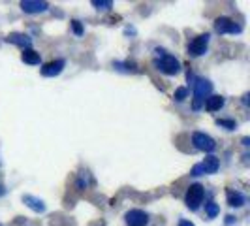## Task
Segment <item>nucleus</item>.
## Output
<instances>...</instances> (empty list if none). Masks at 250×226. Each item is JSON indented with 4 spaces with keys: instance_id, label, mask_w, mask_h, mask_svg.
I'll use <instances>...</instances> for the list:
<instances>
[{
    "instance_id": "1",
    "label": "nucleus",
    "mask_w": 250,
    "mask_h": 226,
    "mask_svg": "<svg viewBox=\"0 0 250 226\" xmlns=\"http://www.w3.org/2000/svg\"><path fill=\"white\" fill-rule=\"evenodd\" d=\"M203 198H205V188L201 187L200 183H194V185L188 187L187 196H185V203H187L188 209L196 211V209H200V205L203 203Z\"/></svg>"
},
{
    "instance_id": "8",
    "label": "nucleus",
    "mask_w": 250,
    "mask_h": 226,
    "mask_svg": "<svg viewBox=\"0 0 250 226\" xmlns=\"http://www.w3.org/2000/svg\"><path fill=\"white\" fill-rule=\"evenodd\" d=\"M49 8L47 2H40V0H23L21 2V10L25 13H42Z\"/></svg>"
},
{
    "instance_id": "20",
    "label": "nucleus",
    "mask_w": 250,
    "mask_h": 226,
    "mask_svg": "<svg viewBox=\"0 0 250 226\" xmlns=\"http://www.w3.org/2000/svg\"><path fill=\"white\" fill-rule=\"evenodd\" d=\"M72 28H74V32L77 34V36H81V34H83V26H81L79 21H72Z\"/></svg>"
},
{
    "instance_id": "2",
    "label": "nucleus",
    "mask_w": 250,
    "mask_h": 226,
    "mask_svg": "<svg viewBox=\"0 0 250 226\" xmlns=\"http://www.w3.org/2000/svg\"><path fill=\"white\" fill-rule=\"evenodd\" d=\"M211 90H213V83L211 81H207V79H196V83H194V104H192V108L194 110H200L201 104L205 102V96L207 94H211Z\"/></svg>"
},
{
    "instance_id": "25",
    "label": "nucleus",
    "mask_w": 250,
    "mask_h": 226,
    "mask_svg": "<svg viewBox=\"0 0 250 226\" xmlns=\"http://www.w3.org/2000/svg\"><path fill=\"white\" fill-rule=\"evenodd\" d=\"M0 226H2V225H0Z\"/></svg>"
},
{
    "instance_id": "21",
    "label": "nucleus",
    "mask_w": 250,
    "mask_h": 226,
    "mask_svg": "<svg viewBox=\"0 0 250 226\" xmlns=\"http://www.w3.org/2000/svg\"><path fill=\"white\" fill-rule=\"evenodd\" d=\"M205 172H203V166L201 164H196L194 168H192V176H203Z\"/></svg>"
},
{
    "instance_id": "13",
    "label": "nucleus",
    "mask_w": 250,
    "mask_h": 226,
    "mask_svg": "<svg viewBox=\"0 0 250 226\" xmlns=\"http://www.w3.org/2000/svg\"><path fill=\"white\" fill-rule=\"evenodd\" d=\"M201 166H203V172H205V174H216V170L220 168V162H218V158H216V157L209 155V157L201 162Z\"/></svg>"
},
{
    "instance_id": "4",
    "label": "nucleus",
    "mask_w": 250,
    "mask_h": 226,
    "mask_svg": "<svg viewBox=\"0 0 250 226\" xmlns=\"http://www.w3.org/2000/svg\"><path fill=\"white\" fill-rule=\"evenodd\" d=\"M192 143H194L196 149L205 151V153H213L216 149V141L205 132H194L192 134Z\"/></svg>"
},
{
    "instance_id": "23",
    "label": "nucleus",
    "mask_w": 250,
    "mask_h": 226,
    "mask_svg": "<svg viewBox=\"0 0 250 226\" xmlns=\"http://www.w3.org/2000/svg\"><path fill=\"white\" fill-rule=\"evenodd\" d=\"M233 221H235V217H231V215H229V217H226V225H231Z\"/></svg>"
},
{
    "instance_id": "24",
    "label": "nucleus",
    "mask_w": 250,
    "mask_h": 226,
    "mask_svg": "<svg viewBox=\"0 0 250 226\" xmlns=\"http://www.w3.org/2000/svg\"><path fill=\"white\" fill-rule=\"evenodd\" d=\"M4 192H6V188H4V187H2V185H0V196H2Z\"/></svg>"
},
{
    "instance_id": "12",
    "label": "nucleus",
    "mask_w": 250,
    "mask_h": 226,
    "mask_svg": "<svg viewBox=\"0 0 250 226\" xmlns=\"http://www.w3.org/2000/svg\"><path fill=\"white\" fill-rule=\"evenodd\" d=\"M203 106H205V110H207V112H218V110L224 106V98H222V96H218V94H211V96H207V98H205Z\"/></svg>"
},
{
    "instance_id": "3",
    "label": "nucleus",
    "mask_w": 250,
    "mask_h": 226,
    "mask_svg": "<svg viewBox=\"0 0 250 226\" xmlns=\"http://www.w3.org/2000/svg\"><path fill=\"white\" fill-rule=\"evenodd\" d=\"M160 53H162V57L154 61V66H156L160 72H164V74H167V75L179 74V72H181V64H179V61H177L175 57L166 55L164 51H160Z\"/></svg>"
},
{
    "instance_id": "5",
    "label": "nucleus",
    "mask_w": 250,
    "mask_h": 226,
    "mask_svg": "<svg viewBox=\"0 0 250 226\" xmlns=\"http://www.w3.org/2000/svg\"><path fill=\"white\" fill-rule=\"evenodd\" d=\"M207 47H209V34H200L188 44V55L190 57H201V55L207 53Z\"/></svg>"
},
{
    "instance_id": "22",
    "label": "nucleus",
    "mask_w": 250,
    "mask_h": 226,
    "mask_svg": "<svg viewBox=\"0 0 250 226\" xmlns=\"http://www.w3.org/2000/svg\"><path fill=\"white\" fill-rule=\"evenodd\" d=\"M179 226H194V223H190V221H181Z\"/></svg>"
},
{
    "instance_id": "14",
    "label": "nucleus",
    "mask_w": 250,
    "mask_h": 226,
    "mask_svg": "<svg viewBox=\"0 0 250 226\" xmlns=\"http://www.w3.org/2000/svg\"><path fill=\"white\" fill-rule=\"evenodd\" d=\"M245 196L237 192V190H228V203L231 205V207H241V205H245Z\"/></svg>"
},
{
    "instance_id": "11",
    "label": "nucleus",
    "mask_w": 250,
    "mask_h": 226,
    "mask_svg": "<svg viewBox=\"0 0 250 226\" xmlns=\"http://www.w3.org/2000/svg\"><path fill=\"white\" fill-rule=\"evenodd\" d=\"M23 202H25L26 207H30V209L36 211V213H43V211H45V203H43V200H40V198H36V196L25 194V196H23Z\"/></svg>"
},
{
    "instance_id": "9",
    "label": "nucleus",
    "mask_w": 250,
    "mask_h": 226,
    "mask_svg": "<svg viewBox=\"0 0 250 226\" xmlns=\"http://www.w3.org/2000/svg\"><path fill=\"white\" fill-rule=\"evenodd\" d=\"M64 66H66V61H62V59H59V61H51V63L43 64L42 75H45V77H55V75H59L61 72H62Z\"/></svg>"
},
{
    "instance_id": "15",
    "label": "nucleus",
    "mask_w": 250,
    "mask_h": 226,
    "mask_svg": "<svg viewBox=\"0 0 250 226\" xmlns=\"http://www.w3.org/2000/svg\"><path fill=\"white\" fill-rule=\"evenodd\" d=\"M21 59H23V63L25 64H40L42 61V57H40V53H36L34 49H23V55H21Z\"/></svg>"
},
{
    "instance_id": "10",
    "label": "nucleus",
    "mask_w": 250,
    "mask_h": 226,
    "mask_svg": "<svg viewBox=\"0 0 250 226\" xmlns=\"http://www.w3.org/2000/svg\"><path fill=\"white\" fill-rule=\"evenodd\" d=\"M6 42H10V44H13V45H19V47H23V49H30V45H32L30 36L21 34V32H12V34H8Z\"/></svg>"
},
{
    "instance_id": "19",
    "label": "nucleus",
    "mask_w": 250,
    "mask_h": 226,
    "mask_svg": "<svg viewBox=\"0 0 250 226\" xmlns=\"http://www.w3.org/2000/svg\"><path fill=\"white\" fill-rule=\"evenodd\" d=\"M216 125L218 126H224V128H228V130H233V128H235V121H226V119H218V121H216Z\"/></svg>"
},
{
    "instance_id": "16",
    "label": "nucleus",
    "mask_w": 250,
    "mask_h": 226,
    "mask_svg": "<svg viewBox=\"0 0 250 226\" xmlns=\"http://www.w3.org/2000/svg\"><path fill=\"white\" fill-rule=\"evenodd\" d=\"M218 211H220V207H218L214 202L205 203V213H207V217H209V219H214V217L218 215Z\"/></svg>"
},
{
    "instance_id": "7",
    "label": "nucleus",
    "mask_w": 250,
    "mask_h": 226,
    "mask_svg": "<svg viewBox=\"0 0 250 226\" xmlns=\"http://www.w3.org/2000/svg\"><path fill=\"white\" fill-rule=\"evenodd\" d=\"M125 219L128 226H147V223H149V215L141 209H130L125 215Z\"/></svg>"
},
{
    "instance_id": "18",
    "label": "nucleus",
    "mask_w": 250,
    "mask_h": 226,
    "mask_svg": "<svg viewBox=\"0 0 250 226\" xmlns=\"http://www.w3.org/2000/svg\"><path fill=\"white\" fill-rule=\"evenodd\" d=\"M187 96H188V89L187 87H179L175 90V94H173V98H175L177 102H183Z\"/></svg>"
},
{
    "instance_id": "6",
    "label": "nucleus",
    "mask_w": 250,
    "mask_h": 226,
    "mask_svg": "<svg viewBox=\"0 0 250 226\" xmlns=\"http://www.w3.org/2000/svg\"><path fill=\"white\" fill-rule=\"evenodd\" d=\"M214 30L218 34H239L243 28H241V25H237L235 21H231L228 17H218L214 21Z\"/></svg>"
},
{
    "instance_id": "17",
    "label": "nucleus",
    "mask_w": 250,
    "mask_h": 226,
    "mask_svg": "<svg viewBox=\"0 0 250 226\" xmlns=\"http://www.w3.org/2000/svg\"><path fill=\"white\" fill-rule=\"evenodd\" d=\"M92 6L96 10H111L113 2H109V0H92Z\"/></svg>"
}]
</instances>
